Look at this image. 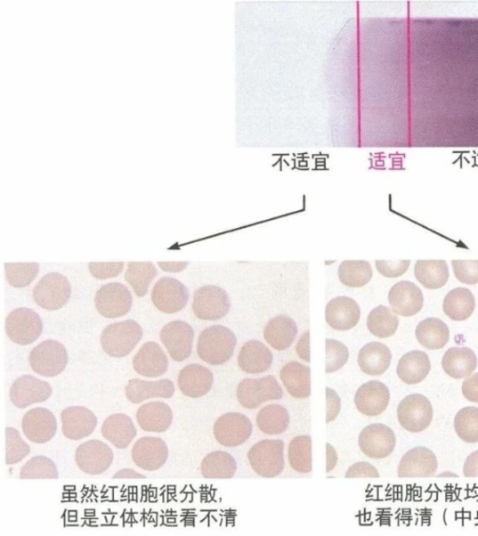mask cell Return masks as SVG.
<instances>
[{"mask_svg":"<svg viewBox=\"0 0 478 536\" xmlns=\"http://www.w3.org/2000/svg\"><path fill=\"white\" fill-rule=\"evenodd\" d=\"M247 459L260 476L276 477L284 469V443L280 439L262 440L247 452Z\"/></svg>","mask_w":478,"mask_h":536,"instance_id":"4","label":"cell"},{"mask_svg":"<svg viewBox=\"0 0 478 536\" xmlns=\"http://www.w3.org/2000/svg\"><path fill=\"white\" fill-rule=\"evenodd\" d=\"M310 336V331L305 332L300 337L296 346V353L300 359L307 362H311Z\"/></svg>","mask_w":478,"mask_h":536,"instance_id":"55","label":"cell"},{"mask_svg":"<svg viewBox=\"0 0 478 536\" xmlns=\"http://www.w3.org/2000/svg\"><path fill=\"white\" fill-rule=\"evenodd\" d=\"M101 433L114 447L126 449L137 436V429L131 418L126 414H113L106 418Z\"/></svg>","mask_w":478,"mask_h":536,"instance_id":"31","label":"cell"},{"mask_svg":"<svg viewBox=\"0 0 478 536\" xmlns=\"http://www.w3.org/2000/svg\"><path fill=\"white\" fill-rule=\"evenodd\" d=\"M133 369L147 378L163 376L168 369V359L156 342H147L133 358Z\"/></svg>","mask_w":478,"mask_h":536,"instance_id":"24","label":"cell"},{"mask_svg":"<svg viewBox=\"0 0 478 536\" xmlns=\"http://www.w3.org/2000/svg\"><path fill=\"white\" fill-rule=\"evenodd\" d=\"M62 432L70 440H81L92 434L98 418L85 407H69L61 413Z\"/></svg>","mask_w":478,"mask_h":536,"instance_id":"23","label":"cell"},{"mask_svg":"<svg viewBox=\"0 0 478 536\" xmlns=\"http://www.w3.org/2000/svg\"><path fill=\"white\" fill-rule=\"evenodd\" d=\"M373 277L371 264L368 261L347 260L338 267V278L341 283L351 288H361L367 285Z\"/></svg>","mask_w":478,"mask_h":536,"instance_id":"40","label":"cell"},{"mask_svg":"<svg viewBox=\"0 0 478 536\" xmlns=\"http://www.w3.org/2000/svg\"><path fill=\"white\" fill-rule=\"evenodd\" d=\"M442 367L445 373L453 378H466L476 370L477 357L467 347L450 348L443 356Z\"/></svg>","mask_w":478,"mask_h":536,"instance_id":"35","label":"cell"},{"mask_svg":"<svg viewBox=\"0 0 478 536\" xmlns=\"http://www.w3.org/2000/svg\"><path fill=\"white\" fill-rule=\"evenodd\" d=\"M214 374L200 365L185 367L179 374L178 386L181 392L190 398L206 395L214 386Z\"/></svg>","mask_w":478,"mask_h":536,"instance_id":"27","label":"cell"},{"mask_svg":"<svg viewBox=\"0 0 478 536\" xmlns=\"http://www.w3.org/2000/svg\"><path fill=\"white\" fill-rule=\"evenodd\" d=\"M5 329L12 342L27 346L41 337L44 323L36 312L22 308L10 313L6 319Z\"/></svg>","mask_w":478,"mask_h":536,"instance_id":"9","label":"cell"},{"mask_svg":"<svg viewBox=\"0 0 478 536\" xmlns=\"http://www.w3.org/2000/svg\"><path fill=\"white\" fill-rule=\"evenodd\" d=\"M71 296L69 280L61 273H50L35 286L33 298L37 305L47 311L63 308Z\"/></svg>","mask_w":478,"mask_h":536,"instance_id":"7","label":"cell"},{"mask_svg":"<svg viewBox=\"0 0 478 536\" xmlns=\"http://www.w3.org/2000/svg\"><path fill=\"white\" fill-rule=\"evenodd\" d=\"M327 423L334 421L341 410V400L339 395L332 389L327 388Z\"/></svg>","mask_w":478,"mask_h":536,"instance_id":"53","label":"cell"},{"mask_svg":"<svg viewBox=\"0 0 478 536\" xmlns=\"http://www.w3.org/2000/svg\"><path fill=\"white\" fill-rule=\"evenodd\" d=\"M289 462L291 467L301 474L312 472V439L310 435H300L290 443Z\"/></svg>","mask_w":478,"mask_h":536,"instance_id":"43","label":"cell"},{"mask_svg":"<svg viewBox=\"0 0 478 536\" xmlns=\"http://www.w3.org/2000/svg\"><path fill=\"white\" fill-rule=\"evenodd\" d=\"M462 391L468 401L478 404V373L466 378L463 383Z\"/></svg>","mask_w":478,"mask_h":536,"instance_id":"54","label":"cell"},{"mask_svg":"<svg viewBox=\"0 0 478 536\" xmlns=\"http://www.w3.org/2000/svg\"><path fill=\"white\" fill-rule=\"evenodd\" d=\"M399 327L396 313L385 305H378L368 317V329L372 335L379 338L393 337Z\"/></svg>","mask_w":478,"mask_h":536,"instance_id":"41","label":"cell"},{"mask_svg":"<svg viewBox=\"0 0 478 536\" xmlns=\"http://www.w3.org/2000/svg\"><path fill=\"white\" fill-rule=\"evenodd\" d=\"M414 273L417 280L430 290L442 288L450 278L449 266L444 260L417 261Z\"/></svg>","mask_w":478,"mask_h":536,"instance_id":"36","label":"cell"},{"mask_svg":"<svg viewBox=\"0 0 478 536\" xmlns=\"http://www.w3.org/2000/svg\"><path fill=\"white\" fill-rule=\"evenodd\" d=\"M53 394L48 382L26 375L17 378L10 390L12 403L24 410L31 405L44 403Z\"/></svg>","mask_w":478,"mask_h":536,"instance_id":"14","label":"cell"},{"mask_svg":"<svg viewBox=\"0 0 478 536\" xmlns=\"http://www.w3.org/2000/svg\"><path fill=\"white\" fill-rule=\"evenodd\" d=\"M195 331L183 321H174L165 325L160 338L170 357L176 361L187 360L193 351Z\"/></svg>","mask_w":478,"mask_h":536,"instance_id":"13","label":"cell"},{"mask_svg":"<svg viewBox=\"0 0 478 536\" xmlns=\"http://www.w3.org/2000/svg\"><path fill=\"white\" fill-rule=\"evenodd\" d=\"M159 266L162 268V271L166 272H180L185 270L186 266L189 264L188 262H159Z\"/></svg>","mask_w":478,"mask_h":536,"instance_id":"57","label":"cell"},{"mask_svg":"<svg viewBox=\"0 0 478 536\" xmlns=\"http://www.w3.org/2000/svg\"><path fill=\"white\" fill-rule=\"evenodd\" d=\"M68 362L69 355L64 345L56 340L42 342L29 355L32 370L46 378L61 375L66 370Z\"/></svg>","mask_w":478,"mask_h":536,"instance_id":"3","label":"cell"},{"mask_svg":"<svg viewBox=\"0 0 478 536\" xmlns=\"http://www.w3.org/2000/svg\"><path fill=\"white\" fill-rule=\"evenodd\" d=\"M456 279L465 284L474 285L478 283V260L451 262Z\"/></svg>","mask_w":478,"mask_h":536,"instance_id":"49","label":"cell"},{"mask_svg":"<svg viewBox=\"0 0 478 536\" xmlns=\"http://www.w3.org/2000/svg\"><path fill=\"white\" fill-rule=\"evenodd\" d=\"M327 473H330L337 464V453L329 443L327 444Z\"/></svg>","mask_w":478,"mask_h":536,"instance_id":"58","label":"cell"},{"mask_svg":"<svg viewBox=\"0 0 478 536\" xmlns=\"http://www.w3.org/2000/svg\"><path fill=\"white\" fill-rule=\"evenodd\" d=\"M397 417L401 427L410 433H420L429 427L433 418L431 402L422 394H414L401 401Z\"/></svg>","mask_w":478,"mask_h":536,"instance_id":"6","label":"cell"},{"mask_svg":"<svg viewBox=\"0 0 478 536\" xmlns=\"http://www.w3.org/2000/svg\"><path fill=\"white\" fill-rule=\"evenodd\" d=\"M415 334L418 343L432 351L446 347L450 336L447 323L438 318H427L420 321Z\"/></svg>","mask_w":478,"mask_h":536,"instance_id":"34","label":"cell"},{"mask_svg":"<svg viewBox=\"0 0 478 536\" xmlns=\"http://www.w3.org/2000/svg\"><path fill=\"white\" fill-rule=\"evenodd\" d=\"M237 395L243 408L255 410L266 401L281 399L283 391L273 376H266L243 379L239 385Z\"/></svg>","mask_w":478,"mask_h":536,"instance_id":"5","label":"cell"},{"mask_svg":"<svg viewBox=\"0 0 478 536\" xmlns=\"http://www.w3.org/2000/svg\"><path fill=\"white\" fill-rule=\"evenodd\" d=\"M475 309V299L473 293L464 287L451 290L445 297L443 311L455 321H463L472 316Z\"/></svg>","mask_w":478,"mask_h":536,"instance_id":"37","label":"cell"},{"mask_svg":"<svg viewBox=\"0 0 478 536\" xmlns=\"http://www.w3.org/2000/svg\"><path fill=\"white\" fill-rule=\"evenodd\" d=\"M40 265L36 263L5 264L6 277L15 288L28 286L39 273Z\"/></svg>","mask_w":478,"mask_h":536,"instance_id":"46","label":"cell"},{"mask_svg":"<svg viewBox=\"0 0 478 536\" xmlns=\"http://www.w3.org/2000/svg\"><path fill=\"white\" fill-rule=\"evenodd\" d=\"M217 442L228 448L242 445L251 437L253 425L250 418L240 413H227L221 416L214 428Z\"/></svg>","mask_w":478,"mask_h":536,"instance_id":"11","label":"cell"},{"mask_svg":"<svg viewBox=\"0 0 478 536\" xmlns=\"http://www.w3.org/2000/svg\"><path fill=\"white\" fill-rule=\"evenodd\" d=\"M158 272L154 264L150 262H131L126 272V280L140 297L147 295L149 286L158 276Z\"/></svg>","mask_w":478,"mask_h":536,"instance_id":"42","label":"cell"},{"mask_svg":"<svg viewBox=\"0 0 478 536\" xmlns=\"http://www.w3.org/2000/svg\"><path fill=\"white\" fill-rule=\"evenodd\" d=\"M140 427L150 433H164L172 425L174 413L163 402H151L142 405L137 412Z\"/></svg>","mask_w":478,"mask_h":536,"instance_id":"32","label":"cell"},{"mask_svg":"<svg viewBox=\"0 0 478 536\" xmlns=\"http://www.w3.org/2000/svg\"><path fill=\"white\" fill-rule=\"evenodd\" d=\"M125 263H90L89 271L97 279L105 280L117 277L124 270Z\"/></svg>","mask_w":478,"mask_h":536,"instance_id":"50","label":"cell"},{"mask_svg":"<svg viewBox=\"0 0 478 536\" xmlns=\"http://www.w3.org/2000/svg\"><path fill=\"white\" fill-rule=\"evenodd\" d=\"M143 336L141 325L133 320L108 325L101 335L104 352L111 357L122 358L136 348Z\"/></svg>","mask_w":478,"mask_h":536,"instance_id":"2","label":"cell"},{"mask_svg":"<svg viewBox=\"0 0 478 536\" xmlns=\"http://www.w3.org/2000/svg\"><path fill=\"white\" fill-rule=\"evenodd\" d=\"M134 463L145 471L160 469L167 461L168 448L164 440L156 436L140 438L132 449Z\"/></svg>","mask_w":478,"mask_h":536,"instance_id":"17","label":"cell"},{"mask_svg":"<svg viewBox=\"0 0 478 536\" xmlns=\"http://www.w3.org/2000/svg\"><path fill=\"white\" fill-rule=\"evenodd\" d=\"M392 358V352L385 344L370 342L359 352L358 365L367 375L381 376L389 370Z\"/></svg>","mask_w":478,"mask_h":536,"instance_id":"28","label":"cell"},{"mask_svg":"<svg viewBox=\"0 0 478 536\" xmlns=\"http://www.w3.org/2000/svg\"><path fill=\"white\" fill-rule=\"evenodd\" d=\"M256 423L263 433L278 435L288 429L290 415L288 410L280 405H270L259 411Z\"/></svg>","mask_w":478,"mask_h":536,"instance_id":"39","label":"cell"},{"mask_svg":"<svg viewBox=\"0 0 478 536\" xmlns=\"http://www.w3.org/2000/svg\"><path fill=\"white\" fill-rule=\"evenodd\" d=\"M347 478L354 477H371L378 478L379 474L377 468L369 463L360 462L350 467L346 474Z\"/></svg>","mask_w":478,"mask_h":536,"instance_id":"52","label":"cell"},{"mask_svg":"<svg viewBox=\"0 0 478 536\" xmlns=\"http://www.w3.org/2000/svg\"><path fill=\"white\" fill-rule=\"evenodd\" d=\"M22 429L26 437L32 443H47L51 442L56 434V418L53 412L47 409H33L24 416Z\"/></svg>","mask_w":478,"mask_h":536,"instance_id":"20","label":"cell"},{"mask_svg":"<svg viewBox=\"0 0 478 536\" xmlns=\"http://www.w3.org/2000/svg\"><path fill=\"white\" fill-rule=\"evenodd\" d=\"M390 399V390L385 383L372 380L358 389L354 403L361 414L375 417L387 410Z\"/></svg>","mask_w":478,"mask_h":536,"instance_id":"19","label":"cell"},{"mask_svg":"<svg viewBox=\"0 0 478 536\" xmlns=\"http://www.w3.org/2000/svg\"><path fill=\"white\" fill-rule=\"evenodd\" d=\"M231 309V298L225 290L215 285H206L194 295L193 312L203 321H218Z\"/></svg>","mask_w":478,"mask_h":536,"instance_id":"8","label":"cell"},{"mask_svg":"<svg viewBox=\"0 0 478 536\" xmlns=\"http://www.w3.org/2000/svg\"><path fill=\"white\" fill-rule=\"evenodd\" d=\"M22 480H59L60 474L55 464L45 456H36L22 467Z\"/></svg>","mask_w":478,"mask_h":536,"instance_id":"44","label":"cell"},{"mask_svg":"<svg viewBox=\"0 0 478 536\" xmlns=\"http://www.w3.org/2000/svg\"><path fill=\"white\" fill-rule=\"evenodd\" d=\"M464 475L466 477L478 476V451L468 456L464 466Z\"/></svg>","mask_w":478,"mask_h":536,"instance_id":"56","label":"cell"},{"mask_svg":"<svg viewBox=\"0 0 478 536\" xmlns=\"http://www.w3.org/2000/svg\"><path fill=\"white\" fill-rule=\"evenodd\" d=\"M388 298L393 313L403 317L417 314L425 305L422 290L409 280H401L393 285Z\"/></svg>","mask_w":478,"mask_h":536,"instance_id":"18","label":"cell"},{"mask_svg":"<svg viewBox=\"0 0 478 536\" xmlns=\"http://www.w3.org/2000/svg\"><path fill=\"white\" fill-rule=\"evenodd\" d=\"M438 467L435 454L424 447L409 451L398 467V476L404 477H431L436 473Z\"/></svg>","mask_w":478,"mask_h":536,"instance_id":"22","label":"cell"},{"mask_svg":"<svg viewBox=\"0 0 478 536\" xmlns=\"http://www.w3.org/2000/svg\"><path fill=\"white\" fill-rule=\"evenodd\" d=\"M237 343L233 331L223 325H213L200 334L198 354L208 365L221 366L232 358Z\"/></svg>","mask_w":478,"mask_h":536,"instance_id":"1","label":"cell"},{"mask_svg":"<svg viewBox=\"0 0 478 536\" xmlns=\"http://www.w3.org/2000/svg\"><path fill=\"white\" fill-rule=\"evenodd\" d=\"M458 437L466 443H478V408L467 407L458 411L454 419Z\"/></svg>","mask_w":478,"mask_h":536,"instance_id":"45","label":"cell"},{"mask_svg":"<svg viewBox=\"0 0 478 536\" xmlns=\"http://www.w3.org/2000/svg\"><path fill=\"white\" fill-rule=\"evenodd\" d=\"M175 394L174 381L165 378L158 381H145L141 378L129 380L126 387V398L133 404H141L150 398L168 399Z\"/></svg>","mask_w":478,"mask_h":536,"instance_id":"25","label":"cell"},{"mask_svg":"<svg viewBox=\"0 0 478 536\" xmlns=\"http://www.w3.org/2000/svg\"><path fill=\"white\" fill-rule=\"evenodd\" d=\"M112 450L100 440H90L80 445L75 461L85 474L95 475L106 472L113 463Z\"/></svg>","mask_w":478,"mask_h":536,"instance_id":"15","label":"cell"},{"mask_svg":"<svg viewBox=\"0 0 478 536\" xmlns=\"http://www.w3.org/2000/svg\"><path fill=\"white\" fill-rule=\"evenodd\" d=\"M146 476L133 469H123L113 475V478H145Z\"/></svg>","mask_w":478,"mask_h":536,"instance_id":"59","label":"cell"},{"mask_svg":"<svg viewBox=\"0 0 478 536\" xmlns=\"http://www.w3.org/2000/svg\"><path fill=\"white\" fill-rule=\"evenodd\" d=\"M361 318L358 303L348 296L333 298L325 309V320L337 331H348L356 327Z\"/></svg>","mask_w":478,"mask_h":536,"instance_id":"21","label":"cell"},{"mask_svg":"<svg viewBox=\"0 0 478 536\" xmlns=\"http://www.w3.org/2000/svg\"><path fill=\"white\" fill-rule=\"evenodd\" d=\"M95 308L105 318L114 319L126 315L132 306L130 291L119 282L108 283L95 295Z\"/></svg>","mask_w":478,"mask_h":536,"instance_id":"10","label":"cell"},{"mask_svg":"<svg viewBox=\"0 0 478 536\" xmlns=\"http://www.w3.org/2000/svg\"><path fill=\"white\" fill-rule=\"evenodd\" d=\"M273 354L265 345L258 340L246 342L239 354V366L247 374H262L269 370L273 363Z\"/></svg>","mask_w":478,"mask_h":536,"instance_id":"26","label":"cell"},{"mask_svg":"<svg viewBox=\"0 0 478 536\" xmlns=\"http://www.w3.org/2000/svg\"><path fill=\"white\" fill-rule=\"evenodd\" d=\"M411 262L409 260L401 261H376L377 272L386 278H399L404 275L408 271Z\"/></svg>","mask_w":478,"mask_h":536,"instance_id":"51","label":"cell"},{"mask_svg":"<svg viewBox=\"0 0 478 536\" xmlns=\"http://www.w3.org/2000/svg\"><path fill=\"white\" fill-rule=\"evenodd\" d=\"M298 334L296 322L290 317L280 315L267 322L263 337L277 351L290 348Z\"/></svg>","mask_w":478,"mask_h":536,"instance_id":"30","label":"cell"},{"mask_svg":"<svg viewBox=\"0 0 478 536\" xmlns=\"http://www.w3.org/2000/svg\"><path fill=\"white\" fill-rule=\"evenodd\" d=\"M359 446L368 457L384 459L394 451L396 436L393 431L385 425H372L361 432Z\"/></svg>","mask_w":478,"mask_h":536,"instance_id":"16","label":"cell"},{"mask_svg":"<svg viewBox=\"0 0 478 536\" xmlns=\"http://www.w3.org/2000/svg\"><path fill=\"white\" fill-rule=\"evenodd\" d=\"M327 373L340 370L349 361L350 352L342 342L328 338L327 341Z\"/></svg>","mask_w":478,"mask_h":536,"instance_id":"48","label":"cell"},{"mask_svg":"<svg viewBox=\"0 0 478 536\" xmlns=\"http://www.w3.org/2000/svg\"><path fill=\"white\" fill-rule=\"evenodd\" d=\"M152 303L164 313H176L183 310L189 301V291L180 280L165 277L160 279L151 292Z\"/></svg>","mask_w":478,"mask_h":536,"instance_id":"12","label":"cell"},{"mask_svg":"<svg viewBox=\"0 0 478 536\" xmlns=\"http://www.w3.org/2000/svg\"><path fill=\"white\" fill-rule=\"evenodd\" d=\"M280 379L288 393L295 398H309L312 394V370L298 361H290L280 370Z\"/></svg>","mask_w":478,"mask_h":536,"instance_id":"29","label":"cell"},{"mask_svg":"<svg viewBox=\"0 0 478 536\" xmlns=\"http://www.w3.org/2000/svg\"><path fill=\"white\" fill-rule=\"evenodd\" d=\"M30 447L14 428L6 429V465L12 466L23 461L30 453Z\"/></svg>","mask_w":478,"mask_h":536,"instance_id":"47","label":"cell"},{"mask_svg":"<svg viewBox=\"0 0 478 536\" xmlns=\"http://www.w3.org/2000/svg\"><path fill=\"white\" fill-rule=\"evenodd\" d=\"M235 458L225 451H215L207 455L201 464V473L206 478H232L237 472Z\"/></svg>","mask_w":478,"mask_h":536,"instance_id":"38","label":"cell"},{"mask_svg":"<svg viewBox=\"0 0 478 536\" xmlns=\"http://www.w3.org/2000/svg\"><path fill=\"white\" fill-rule=\"evenodd\" d=\"M431 368V361L426 353L412 351L400 359L397 375L407 385H418L427 378Z\"/></svg>","mask_w":478,"mask_h":536,"instance_id":"33","label":"cell"}]
</instances>
